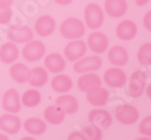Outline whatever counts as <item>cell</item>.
Returning a JSON list of instances; mask_svg holds the SVG:
<instances>
[{"instance_id":"cell-7","label":"cell","mask_w":151,"mask_h":140,"mask_svg":"<svg viewBox=\"0 0 151 140\" xmlns=\"http://www.w3.org/2000/svg\"><path fill=\"white\" fill-rule=\"evenodd\" d=\"M87 50H88V46H87V43L83 40L74 39L71 40L70 42L65 46L63 55H65V58L67 60L74 62V61H76V60L86 55Z\"/></svg>"},{"instance_id":"cell-6","label":"cell","mask_w":151,"mask_h":140,"mask_svg":"<svg viewBox=\"0 0 151 140\" xmlns=\"http://www.w3.org/2000/svg\"><path fill=\"white\" fill-rule=\"evenodd\" d=\"M73 70L77 74H83L88 72H94L101 68L103 61L99 56H88V57H81L78 60L74 61Z\"/></svg>"},{"instance_id":"cell-30","label":"cell","mask_w":151,"mask_h":140,"mask_svg":"<svg viewBox=\"0 0 151 140\" xmlns=\"http://www.w3.org/2000/svg\"><path fill=\"white\" fill-rule=\"evenodd\" d=\"M136 57L139 62L143 65H150L151 64V43L145 42L139 46Z\"/></svg>"},{"instance_id":"cell-2","label":"cell","mask_w":151,"mask_h":140,"mask_svg":"<svg viewBox=\"0 0 151 140\" xmlns=\"http://www.w3.org/2000/svg\"><path fill=\"white\" fill-rule=\"evenodd\" d=\"M86 25L91 30H97L104 24L105 14L104 10L97 3H89L83 11Z\"/></svg>"},{"instance_id":"cell-10","label":"cell","mask_w":151,"mask_h":140,"mask_svg":"<svg viewBox=\"0 0 151 140\" xmlns=\"http://www.w3.org/2000/svg\"><path fill=\"white\" fill-rule=\"evenodd\" d=\"M87 46L95 54H103L108 50L109 40L103 32H92L87 39Z\"/></svg>"},{"instance_id":"cell-19","label":"cell","mask_w":151,"mask_h":140,"mask_svg":"<svg viewBox=\"0 0 151 140\" xmlns=\"http://www.w3.org/2000/svg\"><path fill=\"white\" fill-rule=\"evenodd\" d=\"M126 0H105V12L112 18H121L127 12Z\"/></svg>"},{"instance_id":"cell-33","label":"cell","mask_w":151,"mask_h":140,"mask_svg":"<svg viewBox=\"0 0 151 140\" xmlns=\"http://www.w3.org/2000/svg\"><path fill=\"white\" fill-rule=\"evenodd\" d=\"M143 23H144L145 29L150 32L151 31V11H148V12L145 14L144 19H143Z\"/></svg>"},{"instance_id":"cell-38","label":"cell","mask_w":151,"mask_h":140,"mask_svg":"<svg viewBox=\"0 0 151 140\" xmlns=\"http://www.w3.org/2000/svg\"><path fill=\"white\" fill-rule=\"evenodd\" d=\"M9 137L6 135H3V134H0V140H8Z\"/></svg>"},{"instance_id":"cell-8","label":"cell","mask_w":151,"mask_h":140,"mask_svg":"<svg viewBox=\"0 0 151 140\" xmlns=\"http://www.w3.org/2000/svg\"><path fill=\"white\" fill-rule=\"evenodd\" d=\"M146 73L142 70L132 73L128 82V92L131 97L137 98L143 94L146 85Z\"/></svg>"},{"instance_id":"cell-13","label":"cell","mask_w":151,"mask_h":140,"mask_svg":"<svg viewBox=\"0 0 151 140\" xmlns=\"http://www.w3.org/2000/svg\"><path fill=\"white\" fill-rule=\"evenodd\" d=\"M21 129V120L18 116L12 113L3 114L0 116V130L3 133L15 135Z\"/></svg>"},{"instance_id":"cell-12","label":"cell","mask_w":151,"mask_h":140,"mask_svg":"<svg viewBox=\"0 0 151 140\" xmlns=\"http://www.w3.org/2000/svg\"><path fill=\"white\" fill-rule=\"evenodd\" d=\"M35 32L40 37H48L52 35L56 29V22L52 16L50 15H41L37 18L34 24Z\"/></svg>"},{"instance_id":"cell-39","label":"cell","mask_w":151,"mask_h":140,"mask_svg":"<svg viewBox=\"0 0 151 140\" xmlns=\"http://www.w3.org/2000/svg\"><path fill=\"white\" fill-rule=\"evenodd\" d=\"M146 92H147V95H148V97L150 98V84L147 86V91H146Z\"/></svg>"},{"instance_id":"cell-31","label":"cell","mask_w":151,"mask_h":140,"mask_svg":"<svg viewBox=\"0 0 151 140\" xmlns=\"http://www.w3.org/2000/svg\"><path fill=\"white\" fill-rule=\"evenodd\" d=\"M139 131L142 135L150 137L151 136V116H146L141 120L139 125Z\"/></svg>"},{"instance_id":"cell-14","label":"cell","mask_w":151,"mask_h":140,"mask_svg":"<svg viewBox=\"0 0 151 140\" xmlns=\"http://www.w3.org/2000/svg\"><path fill=\"white\" fill-rule=\"evenodd\" d=\"M89 121L93 125L99 129H108L113 122V118L111 114L103 109H95L89 113Z\"/></svg>"},{"instance_id":"cell-36","label":"cell","mask_w":151,"mask_h":140,"mask_svg":"<svg viewBox=\"0 0 151 140\" xmlns=\"http://www.w3.org/2000/svg\"><path fill=\"white\" fill-rule=\"evenodd\" d=\"M54 1L59 5H69L70 3H72L73 0H54Z\"/></svg>"},{"instance_id":"cell-37","label":"cell","mask_w":151,"mask_h":140,"mask_svg":"<svg viewBox=\"0 0 151 140\" xmlns=\"http://www.w3.org/2000/svg\"><path fill=\"white\" fill-rule=\"evenodd\" d=\"M148 1L149 0H135V4L139 6H143V5H146Z\"/></svg>"},{"instance_id":"cell-9","label":"cell","mask_w":151,"mask_h":140,"mask_svg":"<svg viewBox=\"0 0 151 140\" xmlns=\"http://www.w3.org/2000/svg\"><path fill=\"white\" fill-rule=\"evenodd\" d=\"M1 105L4 111L8 113H12V114H16V113L20 112L21 110V101H20V95L16 89H9L8 91H5L3 94L2 101H1Z\"/></svg>"},{"instance_id":"cell-18","label":"cell","mask_w":151,"mask_h":140,"mask_svg":"<svg viewBox=\"0 0 151 140\" xmlns=\"http://www.w3.org/2000/svg\"><path fill=\"white\" fill-rule=\"evenodd\" d=\"M19 49L16 43L5 42L0 46V61L4 64H12L19 57Z\"/></svg>"},{"instance_id":"cell-34","label":"cell","mask_w":151,"mask_h":140,"mask_svg":"<svg viewBox=\"0 0 151 140\" xmlns=\"http://www.w3.org/2000/svg\"><path fill=\"white\" fill-rule=\"evenodd\" d=\"M69 140H85L83 137V135L81 134V132H73L71 133L68 137Z\"/></svg>"},{"instance_id":"cell-17","label":"cell","mask_w":151,"mask_h":140,"mask_svg":"<svg viewBox=\"0 0 151 140\" xmlns=\"http://www.w3.org/2000/svg\"><path fill=\"white\" fill-rule=\"evenodd\" d=\"M108 59L111 64L114 66H124L128 63L129 55L128 52L123 45H114L108 51Z\"/></svg>"},{"instance_id":"cell-22","label":"cell","mask_w":151,"mask_h":140,"mask_svg":"<svg viewBox=\"0 0 151 140\" xmlns=\"http://www.w3.org/2000/svg\"><path fill=\"white\" fill-rule=\"evenodd\" d=\"M86 99L91 105L103 106V105L107 104V102L109 101V92L107 89L99 86L93 91L87 92Z\"/></svg>"},{"instance_id":"cell-32","label":"cell","mask_w":151,"mask_h":140,"mask_svg":"<svg viewBox=\"0 0 151 140\" xmlns=\"http://www.w3.org/2000/svg\"><path fill=\"white\" fill-rule=\"evenodd\" d=\"M13 12L10 8H0V24H5L12 19Z\"/></svg>"},{"instance_id":"cell-4","label":"cell","mask_w":151,"mask_h":140,"mask_svg":"<svg viewBox=\"0 0 151 140\" xmlns=\"http://www.w3.org/2000/svg\"><path fill=\"white\" fill-rule=\"evenodd\" d=\"M114 116L116 120L122 124L130 125L135 123L139 118V110L132 104L124 103L119 105L114 111Z\"/></svg>"},{"instance_id":"cell-26","label":"cell","mask_w":151,"mask_h":140,"mask_svg":"<svg viewBox=\"0 0 151 140\" xmlns=\"http://www.w3.org/2000/svg\"><path fill=\"white\" fill-rule=\"evenodd\" d=\"M51 88L57 93H68L73 88V81L70 76L58 74L51 80Z\"/></svg>"},{"instance_id":"cell-27","label":"cell","mask_w":151,"mask_h":140,"mask_svg":"<svg viewBox=\"0 0 151 140\" xmlns=\"http://www.w3.org/2000/svg\"><path fill=\"white\" fill-rule=\"evenodd\" d=\"M65 112L57 105H49L43 111V118L51 124H60L65 121Z\"/></svg>"},{"instance_id":"cell-11","label":"cell","mask_w":151,"mask_h":140,"mask_svg":"<svg viewBox=\"0 0 151 140\" xmlns=\"http://www.w3.org/2000/svg\"><path fill=\"white\" fill-rule=\"evenodd\" d=\"M104 81L111 88L117 89L123 86L127 81V75L121 68H109L104 74Z\"/></svg>"},{"instance_id":"cell-15","label":"cell","mask_w":151,"mask_h":140,"mask_svg":"<svg viewBox=\"0 0 151 140\" xmlns=\"http://www.w3.org/2000/svg\"><path fill=\"white\" fill-rule=\"evenodd\" d=\"M101 85V80L99 76L94 73H83L77 79V88L83 93L90 92Z\"/></svg>"},{"instance_id":"cell-35","label":"cell","mask_w":151,"mask_h":140,"mask_svg":"<svg viewBox=\"0 0 151 140\" xmlns=\"http://www.w3.org/2000/svg\"><path fill=\"white\" fill-rule=\"evenodd\" d=\"M14 0H0V8H11Z\"/></svg>"},{"instance_id":"cell-25","label":"cell","mask_w":151,"mask_h":140,"mask_svg":"<svg viewBox=\"0 0 151 140\" xmlns=\"http://www.w3.org/2000/svg\"><path fill=\"white\" fill-rule=\"evenodd\" d=\"M10 75L15 82L24 84V83L28 82L29 75H30V69L24 63H14L10 68Z\"/></svg>"},{"instance_id":"cell-29","label":"cell","mask_w":151,"mask_h":140,"mask_svg":"<svg viewBox=\"0 0 151 140\" xmlns=\"http://www.w3.org/2000/svg\"><path fill=\"white\" fill-rule=\"evenodd\" d=\"M81 134L85 140H101L103 137L101 129L93 124H87L83 126L81 130Z\"/></svg>"},{"instance_id":"cell-3","label":"cell","mask_w":151,"mask_h":140,"mask_svg":"<svg viewBox=\"0 0 151 140\" xmlns=\"http://www.w3.org/2000/svg\"><path fill=\"white\" fill-rule=\"evenodd\" d=\"M21 55L29 62H37L45 55V45L40 40H30L24 43Z\"/></svg>"},{"instance_id":"cell-28","label":"cell","mask_w":151,"mask_h":140,"mask_svg":"<svg viewBox=\"0 0 151 140\" xmlns=\"http://www.w3.org/2000/svg\"><path fill=\"white\" fill-rule=\"evenodd\" d=\"M21 104L27 108H35L41 101V95L37 90H27L21 96Z\"/></svg>"},{"instance_id":"cell-16","label":"cell","mask_w":151,"mask_h":140,"mask_svg":"<svg viewBox=\"0 0 151 140\" xmlns=\"http://www.w3.org/2000/svg\"><path fill=\"white\" fill-rule=\"evenodd\" d=\"M116 36L123 41H129L137 35V25L132 20H122L115 29Z\"/></svg>"},{"instance_id":"cell-21","label":"cell","mask_w":151,"mask_h":140,"mask_svg":"<svg viewBox=\"0 0 151 140\" xmlns=\"http://www.w3.org/2000/svg\"><path fill=\"white\" fill-rule=\"evenodd\" d=\"M55 105L59 106L65 112V115L75 114L78 111V109H79L78 100L74 96L69 95V94H63V95L59 96L56 99Z\"/></svg>"},{"instance_id":"cell-24","label":"cell","mask_w":151,"mask_h":140,"mask_svg":"<svg viewBox=\"0 0 151 140\" xmlns=\"http://www.w3.org/2000/svg\"><path fill=\"white\" fill-rule=\"evenodd\" d=\"M49 80V74L47 69L42 66H36L30 70V75H29L28 82L32 86L35 88H41Z\"/></svg>"},{"instance_id":"cell-5","label":"cell","mask_w":151,"mask_h":140,"mask_svg":"<svg viewBox=\"0 0 151 140\" xmlns=\"http://www.w3.org/2000/svg\"><path fill=\"white\" fill-rule=\"evenodd\" d=\"M6 37L14 43H27L34 37L32 29L27 25H11L6 30Z\"/></svg>"},{"instance_id":"cell-20","label":"cell","mask_w":151,"mask_h":140,"mask_svg":"<svg viewBox=\"0 0 151 140\" xmlns=\"http://www.w3.org/2000/svg\"><path fill=\"white\" fill-rule=\"evenodd\" d=\"M45 66L49 72L61 73L65 69V60L59 53H51L45 57Z\"/></svg>"},{"instance_id":"cell-23","label":"cell","mask_w":151,"mask_h":140,"mask_svg":"<svg viewBox=\"0 0 151 140\" xmlns=\"http://www.w3.org/2000/svg\"><path fill=\"white\" fill-rule=\"evenodd\" d=\"M23 129L25 132L33 136H40L47 131V124L42 119L37 117L28 118L23 122Z\"/></svg>"},{"instance_id":"cell-1","label":"cell","mask_w":151,"mask_h":140,"mask_svg":"<svg viewBox=\"0 0 151 140\" xmlns=\"http://www.w3.org/2000/svg\"><path fill=\"white\" fill-rule=\"evenodd\" d=\"M59 32L65 39L74 40L79 39L86 33V26L79 18L69 17L61 22Z\"/></svg>"}]
</instances>
